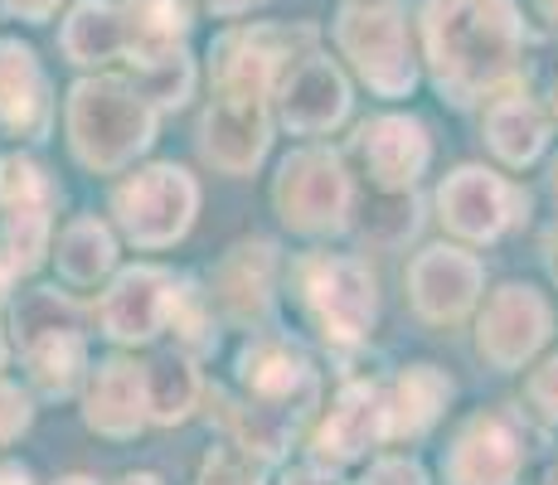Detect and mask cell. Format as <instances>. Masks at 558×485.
I'll return each mask as SVG.
<instances>
[{"instance_id":"cell-17","label":"cell","mask_w":558,"mask_h":485,"mask_svg":"<svg viewBox=\"0 0 558 485\" xmlns=\"http://www.w3.org/2000/svg\"><path fill=\"white\" fill-rule=\"evenodd\" d=\"M389 433V403L379 398V388L369 384H350L340 393V403L330 408L326 427L316 433V451L336 461H355L364 447H374Z\"/></svg>"},{"instance_id":"cell-2","label":"cell","mask_w":558,"mask_h":485,"mask_svg":"<svg viewBox=\"0 0 558 485\" xmlns=\"http://www.w3.org/2000/svg\"><path fill=\"white\" fill-rule=\"evenodd\" d=\"M239 379L248 388V417H243V441L248 451L277 457L292 437L296 417L311 408L316 398V374H311L306 354L287 340H253L239 360Z\"/></svg>"},{"instance_id":"cell-10","label":"cell","mask_w":558,"mask_h":485,"mask_svg":"<svg viewBox=\"0 0 558 485\" xmlns=\"http://www.w3.org/2000/svg\"><path fill=\"white\" fill-rule=\"evenodd\" d=\"M437 204H442L447 229L461 233V239H496V233H506V223L514 214H520L524 194L506 185L500 175H490V170L466 166L442 185Z\"/></svg>"},{"instance_id":"cell-23","label":"cell","mask_w":558,"mask_h":485,"mask_svg":"<svg viewBox=\"0 0 558 485\" xmlns=\"http://www.w3.org/2000/svg\"><path fill=\"white\" fill-rule=\"evenodd\" d=\"M199 398V379L185 360L166 354V360H151L142 369V408L156 423H180V417L195 408Z\"/></svg>"},{"instance_id":"cell-43","label":"cell","mask_w":558,"mask_h":485,"mask_svg":"<svg viewBox=\"0 0 558 485\" xmlns=\"http://www.w3.org/2000/svg\"><path fill=\"white\" fill-rule=\"evenodd\" d=\"M549 485H558V471H554V476H549Z\"/></svg>"},{"instance_id":"cell-28","label":"cell","mask_w":558,"mask_h":485,"mask_svg":"<svg viewBox=\"0 0 558 485\" xmlns=\"http://www.w3.org/2000/svg\"><path fill=\"white\" fill-rule=\"evenodd\" d=\"M132 39H175L190 29L185 0H126Z\"/></svg>"},{"instance_id":"cell-22","label":"cell","mask_w":558,"mask_h":485,"mask_svg":"<svg viewBox=\"0 0 558 485\" xmlns=\"http://www.w3.org/2000/svg\"><path fill=\"white\" fill-rule=\"evenodd\" d=\"M447 398H452V384L442 379V369H433V364H413V369L399 379V388H393L389 433H399V437L427 433V427L437 423V413L447 408Z\"/></svg>"},{"instance_id":"cell-27","label":"cell","mask_w":558,"mask_h":485,"mask_svg":"<svg viewBox=\"0 0 558 485\" xmlns=\"http://www.w3.org/2000/svg\"><path fill=\"white\" fill-rule=\"evenodd\" d=\"M73 320H78V311H73L69 301H59L53 291H35V296H25L15 311V326H20V340L25 344L59 336V330H73Z\"/></svg>"},{"instance_id":"cell-6","label":"cell","mask_w":558,"mask_h":485,"mask_svg":"<svg viewBox=\"0 0 558 485\" xmlns=\"http://www.w3.org/2000/svg\"><path fill=\"white\" fill-rule=\"evenodd\" d=\"M277 214L296 233H336L350 214V180L330 150H296L277 175Z\"/></svg>"},{"instance_id":"cell-31","label":"cell","mask_w":558,"mask_h":485,"mask_svg":"<svg viewBox=\"0 0 558 485\" xmlns=\"http://www.w3.org/2000/svg\"><path fill=\"white\" fill-rule=\"evenodd\" d=\"M204 485H257V466L248 451H214L204 466Z\"/></svg>"},{"instance_id":"cell-14","label":"cell","mask_w":558,"mask_h":485,"mask_svg":"<svg viewBox=\"0 0 558 485\" xmlns=\"http://www.w3.org/2000/svg\"><path fill=\"white\" fill-rule=\"evenodd\" d=\"M350 112V88L340 69L320 53L302 59L282 83V122L292 132H326Z\"/></svg>"},{"instance_id":"cell-19","label":"cell","mask_w":558,"mask_h":485,"mask_svg":"<svg viewBox=\"0 0 558 485\" xmlns=\"http://www.w3.org/2000/svg\"><path fill=\"white\" fill-rule=\"evenodd\" d=\"M132 69L136 93L151 97L156 107H180L195 88V63L175 39H132Z\"/></svg>"},{"instance_id":"cell-15","label":"cell","mask_w":558,"mask_h":485,"mask_svg":"<svg viewBox=\"0 0 558 485\" xmlns=\"http://www.w3.org/2000/svg\"><path fill=\"white\" fill-rule=\"evenodd\" d=\"M0 126L20 136L49 132V83L35 49L20 39H0Z\"/></svg>"},{"instance_id":"cell-38","label":"cell","mask_w":558,"mask_h":485,"mask_svg":"<svg viewBox=\"0 0 558 485\" xmlns=\"http://www.w3.org/2000/svg\"><path fill=\"white\" fill-rule=\"evenodd\" d=\"M0 485H29V471L25 466H10V461H5V466H0Z\"/></svg>"},{"instance_id":"cell-40","label":"cell","mask_w":558,"mask_h":485,"mask_svg":"<svg viewBox=\"0 0 558 485\" xmlns=\"http://www.w3.org/2000/svg\"><path fill=\"white\" fill-rule=\"evenodd\" d=\"M539 10H544V15H549L554 25H558V0H539Z\"/></svg>"},{"instance_id":"cell-24","label":"cell","mask_w":558,"mask_h":485,"mask_svg":"<svg viewBox=\"0 0 558 485\" xmlns=\"http://www.w3.org/2000/svg\"><path fill=\"white\" fill-rule=\"evenodd\" d=\"M267 243H253V247H239V253L223 263L219 272V296L229 301L233 316H263L267 306Z\"/></svg>"},{"instance_id":"cell-32","label":"cell","mask_w":558,"mask_h":485,"mask_svg":"<svg viewBox=\"0 0 558 485\" xmlns=\"http://www.w3.org/2000/svg\"><path fill=\"white\" fill-rule=\"evenodd\" d=\"M29 427V398L20 393V388L0 384V441L20 437Z\"/></svg>"},{"instance_id":"cell-33","label":"cell","mask_w":558,"mask_h":485,"mask_svg":"<svg viewBox=\"0 0 558 485\" xmlns=\"http://www.w3.org/2000/svg\"><path fill=\"white\" fill-rule=\"evenodd\" d=\"M530 403L539 408V417H549V423H558V354L544 369H534L530 379Z\"/></svg>"},{"instance_id":"cell-30","label":"cell","mask_w":558,"mask_h":485,"mask_svg":"<svg viewBox=\"0 0 558 485\" xmlns=\"http://www.w3.org/2000/svg\"><path fill=\"white\" fill-rule=\"evenodd\" d=\"M49 190H45V175H39L29 160L10 156L0 160V204H5V214L15 209H45Z\"/></svg>"},{"instance_id":"cell-26","label":"cell","mask_w":558,"mask_h":485,"mask_svg":"<svg viewBox=\"0 0 558 485\" xmlns=\"http://www.w3.org/2000/svg\"><path fill=\"white\" fill-rule=\"evenodd\" d=\"M25 350H29V364H35L39 384H45L49 393H69V388L78 384V369H83L78 330H59V336H45V340L25 344Z\"/></svg>"},{"instance_id":"cell-42","label":"cell","mask_w":558,"mask_h":485,"mask_svg":"<svg viewBox=\"0 0 558 485\" xmlns=\"http://www.w3.org/2000/svg\"><path fill=\"white\" fill-rule=\"evenodd\" d=\"M554 194H558V166H554Z\"/></svg>"},{"instance_id":"cell-25","label":"cell","mask_w":558,"mask_h":485,"mask_svg":"<svg viewBox=\"0 0 558 485\" xmlns=\"http://www.w3.org/2000/svg\"><path fill=\"white\" fill-rule=\"evenodd\" d=\"M107 267H112V239H107L102 223L98 219L69 223V233L59 239V272L69 282L88 287V282H98Z\"/></svg>"},{"instance_id":"cell-36","label":"cell","mask_w":558,"mask_h":485,"mask_svg":"<svg viewBox=\"0 0 558 485\" xmlns=\"http://www.w3.org/2000/svg\"><path fill=\"white\" fill-rule=\"evenodd\" d=\"M282 485H340L336 476H326V471H311V466H302V471H287V481Z\"/></svg>"},{"instance_id":"cell-4","label":"cell","mask_w":558,"mask_h":485,"mask_svg":"<svg viewBox=\"0 0 558 485\" xmlns=\"http://www.w3.org/2000/svg\"><path fill=\"white\" fill-rule=\"evenodd\" d=\"M336 45L355 63V73L379 97L413 93L417 69L408 49V25L389 0H350L336 15Z\"/></svg>"},{"instance_id":"cell-34","label":"cell","mask_w":558,"mask_h":485,"mask_svg":"<svg viewBox=\"0 0 558 485\" xmlns=\"http://www.w3.org/2000/svg\"><path fill=\"white\" fill-rule=\"evenodd\" d=\"M364 485H427V481H423V471H417L413 461H379Z\"/></svg>"},{"instance_id":"cell-21","label":"cell","mask_w":558,"mask_h":485,"mask_svg":"<svg viewBox=\"0 0 558 485\" xmlns=\"http://www.w3.org/2000/svg\"><path fill=\"white\" fill-rule=\"evenodd\" d=\"M486 136L506 166H530L544 150V142H549V126H544L539 107H534L530 97L510 93L486 112Z\"/></svg>"},{"instance_id":"cell-20","label":"cell","mask_w":558,"mask_h":485,"mask_svg":"<svg viewBox=\"0 0 558 485\" xmlns=\"http://www.w3.org/2000/svg\"><path fill=\"white\" fill-rule=\"evenodd\" d=\"M88 423L107 437H132L136 427L146 423V408H142V369L126 360H112L98 374L88 393Z\"/></svg>"},{"instance_id":"cell-11","label":"cell","mask_w":558,"mask_h":485,"mask_svg":"<svg viewBox=\"0 0 558 485\" xmlns=\"http://www.w3.org/2000/svg\"><path fill=\"white\" fill-rule=\"evenodd\" d=\"M408 291H413L417 316L427 320H457L481 296V263L457 247H427L408 267Z\"/></svg>"},{"instance_id":"cell-8","label":"cell","mask_w":558,"mask_h":485,"mask_svg":"<svg viewBox=\"0 0 558 485\" xmlns=\"http://www.w3.org/2000/svg\"><path fill=\"white\" fill-rule=\"evenodd\" d=\"M306 301L330 340L355 344L374 326V277L355 257H311Z\"/></svg>"},{"instance_id":"cell-13","label":"cell","mask_w":558,"mask_h":485,"mask_svg":"<svg viewBox=\"0 0 558 485\" xmlns=\"http://www.w3.org/2000/svg\"><path fill=\"white\" fill-rule=\"evenodd\" d=\"M175 311V277L160 267H132L102 301V326L112 340H151Z\"/></svg>"},{"instance_id":"cell-3","label":"cell","mask_w":558,"mask_h":485,"mask_svg":"<svg viewBox=\"0 0 558 485\" xmlns=\"http://www.w3.org/2000/svg\"><path fill=\"white\" fill-rule=\"evenodd\" d=\"M156 132V107L136 88L112 78L78 83L69 97V136L83 166L117 170L136 156Z\"/></svg>"},{"instance_id":"cell-7","label":"cell","mask_w":558,"mask_h":485,"mask_svg":"<svg viewBox=\"0 0 558 485\" xmlns=\"http://www.w3.org/2000/svg\"><path fill=\"white\" fill-rule=\"evenodd\" d=\"M214 88L219 97L204 117V156L229 175H243L267 150V88L253 83H214Z\"/></svg>"},{"instance_id":"cell-1","label":"cell","mask_w":558,"mask_h":485,"mask_svg":"<svg viewBox=\"0 0 558 485\" xmlns=\"http://www.w3.org/2000/svg\"><path fill=\"white\" fill-rule=\"evenodd\" d=\"M423 39L437 88L466 107L514 73L524 25L514 0H423Z\"/></svg>"},{"instance_id":"cell-16","label":"cell","mask_w":558,"mask_h":485,"mask_svg":"<svg viewBox=\"0 0 558 485\" xmlns=\"http://www.w3.org/2000/svg\"><path fill=\"white\" fill-rule=\"evenodd\" d=\"M360 156L384 190H408L427 166V132L413 117H379L360 132Z\"/></svg>"},{"instance_id":"cell-5","label":"cell","mask_w":558,"mask_h":485,"mask_svg":"<svg viewBox=\"0 0 558 485\" xmlns=\"http://www.w3.org/2000/svg\"><path fill=\"white\" fill-rule=\"evenodd\" d=\"M199 190L180 166H151L117 190V219L142 247H166L185 239Z\"/></svg>"},{"instance_id":"cell-9","label":"cell","mask_w":558,"mask_h":485,"mask_svg":"<svg viewBox=\"0 0 558 485\" xmlns=\"http://www.w3.org/2000/svg\"><path fill=\"white\" fill-rule=\"evenodd\" d=\"M549 301L539 296L534 287H500L496 296H490L486 316H481V354H486L496 369H520L524 360H530L534 350H539L544 340H549Z\"/></svg>"},{"instance_id":"cell-39","label":"cell","mask_w":558,"mask_h":485,"mask_svg":"<svg viewBox=\"0 0 558 485\" xmlns=\"http://www.w3.org/2000/svg\"><path fill=\"white\" fill-rule=\"evenodd\" d=\"M122 485H160V476H146V471H142V476H126Z\"/></svg>"},{"instance_id":"cell-41","label":"cell","mask_w":558,"mask_h":485,"mask_svg":"<svg viewBox=\"0 0 558 485\" xmlns=\"http://www.w3.org/2000/svg\"><path fill=\"white\" fill-rule=\"evenodd\" d=\"M549 253H554V272H558V233H554V243H549Z\"/></svg>"},{"instance_id":"cell-12","label":"cell","mask_w":558,"mask_h":485,"mask_svg":"<svg viewBox=\"0 0 558 485\" xmlns=\"http://www.w3.org/2000/svg\"><path fill=\"white\" fill-rule=\"evenodd\" d=\"M520 471V437L500 413H481L447 451V485H510Z\"/></svg>"},{"instance_id":"cell-37","label":"cell","mask_w":558,"mask_h":485,"mask_svg":"<svg viewBox=\"0 0 558 485\" xmlns=\"http://www.w3.org/2000/svg\"><path fill=\"white\" fill-rule=\"evenodd\" d=\"M253 5H263V0H209V10H219V15H243Z\"/></svg>"},{"instance_id":"cell-29","label":"cell","mask_w":558,"mask_h":485,"mask_svg":"<svg viewBox=\"0 0 558 485\" xmlns=\"http://www.w3.org/2000/svg\"><path fill=\"white\" fill-rule=\"evenodd\" d=\"M45 209H15L5 214V247H10V272H29L45 253Z\"/></svg>"},{"instance_id":"cell-18","label":"cell","mask_w":558,"mask_h":485,"mask_svg":"<svg viewBox=\"0 0 558 485\" xmlns=\"http://www.w3.org/2000/svg\"><path fill=\"white\" fill-rule=\"evenodd\" d=\"M126 49H132V20L112 0H83L63 20V53L73 63H107Z\"/></svg>"},{"instance_id":"cell-35","label":"cell","mask_w":558,"mask_h":485,"mask_svg":"<svg viewBox=\"0 0 558 485\" xmlns=\"http://www.w3.org/2000/svg\"><path fill=\"white\" fill-rule=\"evenodd\" d=\"M5 10H10V15L35 20V25H39V20H49L53 10H59V0H5Z\"/></svg>"}]
</instances>
